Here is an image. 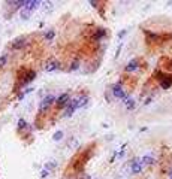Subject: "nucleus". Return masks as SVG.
I'll list each match as a JSON object with an SVG mask.
<instances>
[{"mask_svg": "<svg viewBox=\"0 0 172 179\" xmlns=\"http://www.w3.org/2000/svg\"><path fill=\"white\" fill-rule=\"evenodd\" d=\"M54 103H56V97H54L53 94L44 97V98H42V102L39 103V112H40V113H42V112H47Z\"/></svg>", "mask_w": 172, "mask_h": 179, "instance_id": "f257e3e1", "label": "nucleus"}, {"mask_svg": "<svg viewBox=\"0 0 172 179\" xmlns=\"http://www.w3.org/2000/svg\"><path fill=\"white\" fill-rule=\"evenodd\" d=\"M111 93H112V96L115 98H121V100H124L126 98V91H124V88L121 87V84H115L112 85V88H111Z\"/></svg>", "mask_w": 172, "mask_h": 179, "instance_id": "f03ea898", "label": "nucleus"}, {"mask_svg": "<svg viewBox=\"0 0 172 179\" xmlns=\"http://www.w3.org/2000/svg\"><path fill=\"white\" fill-rule=\"evenodd\" d=\"M87 103H88V96H87V94H81L79 97L72 98V105H73L75 109H79V107H84Z\"/></svg>", "mask_w": 172, "mask_h": 179, "instance_id": "7ed1b4c3", "label": "nucleus"}, {"mask_svg": "<svg viewBox=\"0 0 172 179\" xmlns=\"http://www.w3.org/2000/svg\"><path fill=\"white\" fill-rule=\"evenodd\" d=\"M56 102H57L58 109H63V107H66L69 105V102H71V96H69V93H63L62 96H58L56 98Z\"/></svg>", "mask_w": 172, "mask_h": 179, "instance_id": "20e7f679", "label": "nucleus"}, {"mask_svg": "<svg viewBox=\"0 0 172 179\" xmlns=\"http://www.w3.org/2000/svg\"><path fill=\"white\" fill-rule=\"evenodd\" d=\"M106 34H108V31H106V29H96V30H93V34L90 36V39L93 40V42H99V40H102L103 38H106Z\"/></svg>", "mask_w": 172, "mask_h": 179, "instance_id": "39448f33", "label": "nucleus"}, {"mask_svg": "<svg viewBox=\"0 0 172 179\" xmlns=\"http://www.w3.org/2000/svg\"><path fill=\"white\" fill-rule=\"evenodd\" d=\"M130 169H132V173H133V175H139V173H142L144 166H142V163H141V160H139V158L132 160V163H130Z\"/></svg>", "mask_w": 172, "mask_h": 179, "instance_id": "423d86ee", "label": "nucleus"}, {"mask_svg": "<svg viewBox=\"0 0 172 179\" xmlns=\"http://www.w3.org/2000/svg\"><path fill=\"white\" fill-rule=\"evenodd\" d=\"M47 72H54V70H58L60 69V61L58 60H56V58H51V60H48L47 61V64H45V67H44Z\"/></svg>", "mask_w": 172, "mask_h": 179, "instance_id": "0eeeda50", "label": "nucleus"}, {"mask_svg": "<svg viewBox=\"0 0 172 179\" xmlns=\"http://www.w3.org/2000/svg\"><path fill=\"white\" fill-rule=\"evenodd\" d=\"M138 69H139V60L133 58V60H130V61L126 64L124 72H127V73H132V72H135V70H138Z\"/></svg>", "mask_w": 172, "mask_h": 179, "instance_id": "6e6552de", "label": "nucleus"}, {"mask_svg": "<svg viewBox=\"0 0 172 179\" xmlns=\"http://www.w3.org/2000/svg\"><path fill=\"white\" fill-rule=\"evenodd\" d=\"M25 46V38H16V39H14L12 40V43H11V48L12 49H21V48H24Z\"/></svg>", "mask_w": 172, "mask_h": 179, "instance_id": "1a4fd4ad", "label": "nucleus"}, {"mask_svg": "<svg viewBox=\"0 0 172 179\" xmlns=\"http://www.w3.org/2000/svg\"><path fill=\"white\" fill-rule=\"evenodd\" d=\"M42 3L39 2V0H25V9H27V11H30V12H33L34 9H38L39 6H40Z\"/></svg>", "mask_w": 172, "mask_h": 179, "instance_id": "9d476101", "label": "nucleus"}, {"mask_svg": "<svg viewBox=\"0 0 172 179\" xmlns=\"http://www.w3.org/2000/svg\"><path fill=\"white\" fill-rule=\"evenodd\" d=\"M141 163H142V166H153L154 163H156V158H154L153 155H150V154H147V155H144L141 158Z\"/></svg>", "mask_w": 172, "mask_h": 179, "instance_id": "9b49d317", "label": "nucleus"}, {"mask_svg": "<svg viewBox=\"0 0 172 179\" xmlns=\"http://www.w3.org/2000/svg\"><path fill=\"white\" fill-rule=\"evenodd\" d=\"M145 36H147V40H148V42H160V40H162V36H160V34L150 33L148 30H145Z\"/></svg>", "mask_w": 172, "mask_h": 179, "instance_id": "f8f14e48", "label": "nucleus"}, {"mask_svg": "<svg viewBox=\"0 0 172 179\" xmlns=\"http://www.w3.org/2000/svg\"><path fill=\"white\" fill-rule=\"evenodd\" d=\"M73 112H75V107L72 105V98H71V102H69V105L66 106V109L63 112V116H64V118H71V116L73 115Z\"/></svg>", "mask_w": 172, "mask_h": 179, "instance_id": "ddd939ff", "label": "nucleus"}, {"mask_svg": "<svg viewBox=\"0 0 172 179\" xmlns=\"http://www.w3.org/2000/svg\"><path fill=\"white\" fill-rule=\"evenodd\" d=\"M135 100L132 97H126L124 98V106H126V109H129V111H132V109H135Z\"/></svg>", "mask_w": 172, "mask_h": 179, "instance_id": "4468645a", "label": "nucleus"}, {"mask_svg": "<svg viewBox=\"0 0 172 179\" xmlns=\"http://www.w3.org/2000/svg\"><path fill=\"white\" fill-rule=\"evenodd\" d=\"M67 146L69 148H72V149H76L79 146V142H78V139H76L75 136H72V137H69V142H67Z\"/></svg>", "mask_w": 172, "mask_h": 179, "instance_id": "2eb2a0df", "label": "nucleus"}, {"mask_svg": "<svg viewBox=\"0 0 172 179\" xmlns=\"http://www.w3.org/2000/svg\"><path fill=\"white\" fill-rule=\"evenodd\" d=\"M20 16H21V20L27 21V20H30V16H32V12H30V11H27V9H25V8H23L21 11H20Z\"/></svg>", "mask_w": 172, "mask_h": 179, "instance_id": "dca6fc26", "label": "nucleus"}, {"mask_svg": "<svg viewBox=\"0 0 172 179\" xmlns=\"http://www.w3.org/2000/svg\"><path fill=\"white\" fill-rule=\"evenodd\" d=\"M79 67H81V60H79V58H75V60L71 63V67H69V70L75 72V70H78Z\"/></svg>", "mask_w": 172, "mask_h": 179, "instance_id": "f3484780", "label": "nucleus"}, {"mask_svg": "<svg viewBox=\"0 0 172 179\" xmlns=\"http://www.w3.org/2000/svg\"><path fill=\"white\" fill-rule=\"evenodd\" d=\"M63 137H64V131H63V130H57V131L53 134V140H54V142L63 140Z\"/></svg>", "mask_w": 172, "mask_h": 179, "instance_id": "a211bd4d", "label": "nucleus"}, {"mask_svg": "<svg viewBox=\"0 0 172 179\" xmlns=\"http://www.w3.org/2000/svg\"><path fill=\"white\" fill-rule=\"evenodd\" d=\"M54 38H56V30L49 29V30L45 33V40H47V42H51V40H53Z\"/></svg>", "mask_w": 172, "mask_h": 179, "instance_id": "6ab92c4d", "label": "nucleus"}, {"mask_svg": "<svg viewBox=\"0 0 172 179\" xmlns=\"http://www.w3.org/2000/svg\"><path fill=\"white\" fill-rule=\"evenodd\" d=\"M56 167H57V163H56L54 160H51V161H48V163L45 164V167H44V169H47L48 172H51V170H54Z\"/></svg>", "mask_w": 172, "mask_h": 179, "instance_id": "aec40b11", "label": "nucleus"}, {"mask_svg": "<svg viewBox=\"0 0 172 179\" xmlns=\"http://www.w3.org/2000/svg\"><path fill=\"white\" fill-rule=\"evenodd\" d=\"M27 122H25V120H23V118H20L18 120V125H16V128H18V131H21V130H24V128H27Z\"/></svg>", "mask_w": 172, "mask_h": 179, "instance_id": "412c9836", "label": "nucleus"}, {"mask_svg": "<svg viewBox=\"0 0 172 179\" xmlns=\"http://www.w3.org/2000/svg\"><path fill=\"white\" fill-rule=\"evenodd\" d=\"M6 63H8V55H2L0 57V69L3 66H6Z\"/></svg>", "mask_w": 172, "mask_h": 179, "instance_id": "4be33fe9", "label": "nucleus"}, {"mask_svg": "<svg viewBox=\"0 0 172 179\" xmlns=\"http://www.w3.org/2000/svg\"><path fill=\"white\" fill-rule=\"evenodd\" d=\"M48 175H49V172H48L47 169H42V170H40V178H42V179H44V178H47Z\"/></svg>", "mask_w": 172, "mask_h": 179, "instance_id": "5701e85b", "label": "nucleus"}, {"mask_svg": "<svg viewBox=\"0 0 172 179\" xmlns=\"http://www.w3.org/2000/svg\"><path fill=\"white\" fill-rule=\"evenodd\" d=\"M88 5H90V6H93V8H99L100 2H96V0H90V2H88Z\"/></svg>", "mask_w": 172, "mask_h": 179, "instance_id": "b1692460", "label": "nucleus"}, {"mask_svg": "<svg viewBox=\"0 0 172 179\" xmlns=\"http://www.w3.org/2000/svg\"><path fill=\"white\" fill-rule=\"evenodd\" d=\"M44 5H45V9H47L48 12H49V11H53V3H51V2H45Z\"/></svg>", "mask_w": 172, "mask_h": 179, "instance_id": "393cba45", "label": "nucleus"}, {"mask_svg": "<svg viewBox=\"0 0 172 179\" xmlns=\"http://www.w3.org/2000/svg\"><path fill=\"white\" fill-rule=\"evenodd\" d=\"M126 33H127V30H123V31H120V33H118V38H120V39H123L124 36H126Z\"/></svg>", "mask_w": 172, "mask_h": 179, "instance_id": "a878e982", "label": "nucleus"}, {"mask_svg": "<svg viewBox=\"0 0 172 179\" xmlns=\"http://www.w3.org/2000/svg\"><path fill=\"white\" fill-rule=\"evenodd\" d=\"M169 179H172V170H171V173H169Z\"/></svg>", "mask_w": 172, "mask_h": 179, "instance_id": "bb28decb", "label": "nucleus"}]
</instances>
